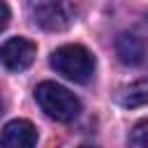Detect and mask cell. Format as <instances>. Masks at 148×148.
<instances>
[{"label": "cell", "instance_id": "6da1fadb", "mask_svg": "<svg viewBox=\"0 0 148 148\" xmlns=\"http://www.w3.org/2000/svg\"><path fill=\"white\" fill-rule=\"evenodd\" d=\"M35 99L49 118L60 120V123H69L81 113L79 97L56 81H42L35 88Z\"/></svg>", "mask_w": 148, "mask_h": 148}, {"label": "cell", "instance_id": "7a4b0ae2", "mask_svg": "<svg viewBox=\"0 0 148 148\" xmlns=\"http://www.w3.org/2000/svg\"><path fill=\"white\" fill-rule=\"evenodd\" d=\"M51 67L74 83H86L95 72V56L81 44H65L49 58Z\"/></svg>", "mask_w": 148, "mask_h": 148}, {"label": "cell", "instance_id": "3957f363", "mask_svg": "<svg viewBox=\"0 0 148 148\" xmlns=\"http://www.w3.org/2000/svg\"><path fill=\"white\" fill-rule=\"evenodd\" d=\"M32 18L44 30H65L74 21V12L69 5L62 2H35L30 5Z\"/></svg>", "mask_w": 148, "mask_h": 148}, {"label": "cell", "instance_id": "277c9868", "mask_svg": "<svg viewBox=\"0 0 148 148\" xmlns=\"http://www.w3.org/2000/svg\"><path fill=\"white\" fill-rule=\"evenodd\" d=\"M37 46L25 37H9L0 46V60L9 72H21L32 65Z\"/></svg>", "mask_w": 148, "mask_h": 148}, {"label": "cell", "instance_id": "5b68a950", "mask_svg": "<svg viewBox=\"0 0 148 148\" xmlns=\"http://www.w3.org/2000/svg\"><path fill=\"white\" fill-rule=\"evenodd\" d=\"M37 130L30 120L16 118L2 127V148H35Z\"/></svg>", "mask_w": 148, "mask_h": 148}, {"label": "cell", "instance_id": "8992f818", "mask_svg": "<svg viewBox=\"0 0 148 148\" xmlns=\"http://www.w3.org/2000/svg\"><path fill=\"white\" fill-rule=\"evenodd\" d=\"M116 53H118L120 62H125V65H141L146 58L143 39L136 37L134 32H123L116 39Z\"/></svg>", "mask_w": 148, "mask_h": 148}, {"label": "cell", "instance_id": "52a82bcc", "mask_svg": "<svg viewBox=\"0 0 148 148\" xmlns=\"http://www.w3.org/2000/svg\"><path fill=\"white\" fill-rule=\"evenodd\" d=\"M118 104L125 106V109L146 106V104H148V76L136 79V81L127 83L125 88H120V92H118Z\"/></svg>", "mask_w": 148, "mask_h": 148}, {"label": "cell", "instance_id": "ba28073f", "mask_svg": "<svg viewBox=\"0 0 148 148\" xmlns=\"http://www.w3.org/2000/svg\"><path fill=\"white\" fill-rule=\"evenodd\" d=\"M127 148H148V118L139 120L127 136Z\"/></svg>", "mask_w": 148, "mask_h": 148}, {"label": "cell", "instance_id": "9c48e42d", "mask_svg": "<svg viewBox=\"0 0 148 148\" xmlns=\"http://www.w3.org/2000/svg\"><path fill=\"white\" fill-rule=\"evenodd\" d=\"M7 21H9V7L7 2H0V30L7 28Z\"/></svg>", "mask_w": 148, "mask_h": 148}, {"label": "cell", "instance_id": "30bf717a", "mask_svg": "<svg viewBox=\"0 0 148 148\" xmlns=\"http://www.w3.org/2000/svg\"><path fill=\"white\" fill-rule=\"evenodd\" d=\"M79 148H95V146H88V143H86V146H79Z\"/></svg>", "mask_w": 148, "mask_h": 148}]
</instances>
